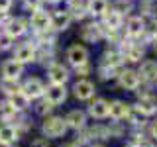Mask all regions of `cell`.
Returning a JSON list of instances; mask_svg holds the SVG:
<instances>
[{
    "label": "cell",
    "instance_id": "6da1fadb",
    "mask_svg": "<svg viewBox=\"0 0 157 147\" xmlns=\"http://www.w3.org/2000/svg\"><path fill=\"white\" fill-rule=\"evenodd\" d=\"M41 131L47 139H55V137H63L67 131V122L59 116H51V118H45L41 126Z\"/></svg>",
    "mask_w": 157,
    "mask_h": 147
},
{
    "label": "cell",
    "instance_id": "7a4b0ae2",
    "mask_svg": "<svg viewBox=\"0 0 157 147\" xmlns=\"http://www.w3.org/2000/svg\"><path fill=\"white\" fill-rule=\"evenodd\" d=\"M67 59H69V63H71V65H75V67L85 65V63L88 61V51H86V47L78 45V43L71 45V47H69V51H67Z\"/></svg>",
    "mask_w": 157,
    "mask_h": 147
},
{
    "label": "cell",
    "instance_id": "3957f363",
    "mask_svg": "<svg viewBox=\"0 0 157 147\" xmlns=\"http://www.w3.org/2000/svg\"><path fill=\"white\" fill-rule=\"evenodd\" d=\"M65 98H67V88H65V85H51L45 90V100L51 106L63 104V102H65Z\"/></svg>",
    "mask_w": 157,
    "mask_h": 147
},
{
    "label": "cell",
    "instance_id": "277c9868",
    "mask_svg": "<svg viewBox=\"0 0 157 147\" xmlns=\"http://www.w3.org/2000/svg\"><path fill=\"white\" fill-rule=\"evenodd\" d=\"M45 90H47V88L43 86V82L39 81V78H29L26 85L22 86V92L28 98H39L41 94H45Z\"/></svg>",
    "mask_w": 157,
    "mask_h": 147
},
{
    "label": "cell",
    "instance_id": "5b68a950",
    "mask_svg": "<svg viewBox=\"0 0 157 147\" xmlns=\"http://www.w3.org/2000/svg\"><path fill=\"white\" fill-rule=\"evenodd\" d=\"M22 71H24V67H22V63H18L16 59H12V61H6L2 65V75L6 81H18L20 75H22Z\"/></svg>",
    "mask_w": 157,
    "mask_h": 147
},
{
    "label": "cell",
    "instance_id": "8992f818",
    "mask_svg": "<svg viewBox=\"0 0 157 147\" xmlns=\"http://www.w3.org/2000/svg\"><path fill=\"white\" fill-rule=\"evenodd\" d=\"M88 114L92 118H96V120H102V118H108L110 116V102L108 100H94L88 108Z\"/></svg>",
    "mask_w": 157,
    "mask_h": 147
},
{
    "label": "cell",
    "instance_id": "52a82bcc",
    "mask_svg": "<svg viewBox=\"0 0 157 147\" xmlns=\"http://www.w3.org/2000/svg\"><path fill=\"white\" fill-rule=\"evenodd\" d=\"M47 75H49V81H51L53 85H65V81L69 78V73H67V69L63 67L61 63H53V65L49 67Z\"/></svg>",
    "mask_w": 157,
    "mask_h": 147
},
{
    "label": "cell",
    "instance_id": "ba28073f",
    "mask_svg": "<svg viewBox=\"0 0 157 147\" xmlns=\"http://www.w3.org/2000/svg\"><path fill=\"white\" fill-rule=\"evenodd\" d=\"M120 86L126 90H136L140 86V73L136 71H122L120 73Z\"/></svg>",
    "mask_w": 157,
    "mask_h": 147
},
{
    "label": "cell",
    "instance_id": "9c48e42d",
    "mask_svg": "<svg viewBox=\"0 0 157 147\" xmlns=\"http://www.w3.org/2000/svg\"><path fill=\"white\" fill-rule=\"evenodd\" d=\"M14 59H16L18 63H29V61H33L36 59V49H33L32 43H22L18 49H16V53H14Z\"/></svg>",
    "mask_w": 157,
    "mask_h": 147
},
{
    "label": "cell",
    "instance_id": "30bf717a",
    "mask_svg": "<svg viewBox=\"0 0 157 147\" xmlns=\"http://www.w3.org/2000/svg\"><path fill=\"white\" fill-rule=\"evenodd\" d=\"M75 96L78 100H88L94 96V85L90 81H78L75 85Z\"/></svg>",
    "mask_w": 157,
    "mask_h": 147
},
{
    "label": "cell",
    "instance_id": "8fae6325",
    "mask_svg": "<svg viewBox=\"0 0 157 147\" xmlns=\"http://www.w3.org/2000/svg\"><path fill=\"white\" fill-rule=\"evenodd\" d=\"M128 114H130V106L126 104V102L122 100H114L110 102V118L116 122L124 120V118H128Z\"/></svg>",
    "mask_w": 157,
    "mask_h": 147
},
{
    "label": "cell",
    "instance_id": "7c38bea8",
    "mask_svg": "<svg viewBox=\"0 0 157 147\" xmlns=\"http://www.w3.org/2000/svg\"><path fill=\"white\" fill-rule=\"evenodd\" d=\"M65 122H67V127L81 130V127H85L86 116H85V112H81V110H71V112L65 116Z\"/></svg>",
    "mask_w": 157,
    "mask_h": 147
},
{
    "label": "cell",
    "instance_id": "4fadbf2b",
    "mask_svg": "<svg viewBox=\"0 0 157 147\" xmlns=\"http://www.w3.org/2000/svg\"><path fill=\"white\" fill-rule=\"evenodd\" d=\"M32 26L36 28L37 32H45V29L51 26V16L45 14V12H41V10H37L32 16Z\"/></svg>",
    "mask_w": 157,
    "mask_h": 147
},
{
    "label": "cell",
    "instance_id": "5bb4252c",
    "mask_svg": "<svg viewBox=\"0 0 157 147\" xmlns=\"http://www.w3.org/2000/svg\"><path fill=\"white\" fill-rule=\"evenodd\" d=\"M100 36H102V29H100V26H96V24H86V26L82 28V32H81V37L85 39V41H88V43L98 41Z\"/></svg>",
    "mask_w": 157,
    "mask_h": 147
},
{
    "label": "cell",
    "instance_id": "9a60e30c",
    "mask_svg": "<svg viewBox=\"0 0 157 147\" xmlns=\"http://www.w3.org/2000/svg\"><path fill=\"white\" fill-rule=\"evenodd\" d=\"M26 20H22V18H16V20H10V22L6 24V33L10 37H18V36H22L24 32H26Z\"/></svg>",
    "mask_w": 157,
    "mask_h": 147
},
{
    "label": "cell",
    "instance_id": "2e32d148",
    "mask_svg": "<svg viewBox=\"0 0 157 147\" xmlns=\"http://www.w3.org/2000/svg\"><path fill=\"white\" fill-rule=\"evenodd\" d=\"M140 75L145 81H157V61H144L140 69Z\"/></svg>",
    "mask_w": 157,
    "mask_h": 147
},
{
    "label": "cell",
    "instance_id": "e0dca14e",
    "mask_svg": "<svg viewBox=\"0 0 157 147\" xmlns=\"http://www.w3.org/2000/svg\"><path fill=\"white\" fill-rule=\"evenodd\" d=\"M16 137H18V131L14 130L12 126H8V124L0 126V143L10 145L12 141H16Z\"/></svg>",
    "mask_w": 157,
    "mask_h": 147
},
{
    "label": "cell",
    "instance_id": "ac0fdd59",
    "mask_svg": "<svg viewBox=\"0 0 157 147\" xmlns=\"http://www.w3.org/2000/svg\"><path fill=\"white\" fill-rule=\"evenodd\" d=\"M69 24H71V14H67V12H57L51 18V26L55 29H67Z\"/></svg>",
    "mask_w": 157,
    "mask_h": 147
},
{
    "label": "cell",
    "instance_id": "d6986e66",
    "mask_svg": "<svg viewBox=\"0 0 157 147\" xmlns=\"http://www.w3.org/2000/svg\"><path fill=\"white\" fill-rule=\"evenodd\" d=\"M136 108H137V110H140L144 116H149V114H153V112L157 110V104H155L153 100H151L149 96H144L140 102H137V106H136Z\"/></svg>",
    "mask_w": 157,
    "mask_h": 147
},
{
    "label": "cell",
    "instance_id": "ffe728a7",
    "mask_svg": "<svg viewBox=\"0 0 157 147\" xmlns=\"http://www.w3.org/2000/svg\"><path fill=\"white\" fill-rule=\"evenodd\" d=\"M10 104L16 108V110H26L28 104H29V98L24 94L22 90H20V92H16V94L10 96Z\"/></svg>",
    "mask_w": 157,
    "mask_h": 147
},
{
    "label": "cell",
    "instance_id": "44dd1931",
    "mask_svg": "<svg viewBox=\"0 0 157 147\" xmlns=\"http://www.w3.org/2000/svg\"><path fill=\"white\" fill-rule=\"evenodd\" d=\"M106 10H108L106 0H90V4H88V12L94 14V16H104Z\"/></svg>",
    "mask_w": 157,
    "mask_h": 147
},
{
    "label": "cell",
    "instance_id": "7402d4cb",
    "mask_svg": "<svg viewBox=\"0 0 157 147\" xmlns=\"http://www.w3.org/2000/svg\"><path fill=\"white\" fill-rule=\"evenodd\" d=\"M144 32V20L141 18H130L128 20V33L130 36H140Z\"/></svg>",
    "mask_w": 157,
    "mask_h": 147
},
{
    "label": "cell",
    "instance_id": "603a6c76",
    "mask_svg": "<svg viewBox=\"0 0 157 147\" xmlns=\"http://www.w3.org/2000/svg\"><path fill=\"white\" fill-rule=\"evenodd\" d=\"M104 22H106V26H110V29H118L120 28V24H122V16L118 12H108L106 10V14H104Z\"/></svg>",
    "mask_w": 157,
    "mask_h": 147
},
{
    "label": "cell",
    "instance_id": "cb8c5ba5",
    "mask_svg": "<svg viewBox=\"0 0 157 147\" xmlns=\"http://www.w3.org/2000/svg\"><path fill=\"white\" fill-rule=\"evenodd\" d=\"M120 55L118 53H114V51H108V53H104V59H102V65L104 67H108V69H116L118 65H120Z\"/></svg>",
    "mask_w": 157,
    "mask_h": 147
},
{
    "label": "cell",
    "instance_id": "d4e9b609",
    "mask_svg": "<svg viewBox=\"0 0 157 147\" xmlns=\"http://www.w3.org/2000/svg\"><path fill=\"white\" fill-rule=\"evenodd\" d=\"M16 108H14L12 104H10V100H6V102H0V116L4 118V120H12L14 116H16Z\"/></svg>",
    "mask_w": 157,
    "mask_h": 147
},
{
    "label": "cell",
    "instance_id": "484cf974",
    "mask_svg": "<svg viewBox=\"0 0 157 147\" xmlns=\"http://www.w3.org/2000/svg\"><path fill=\"white\" fill-rule=\"evenodd\" d=\"M126 57H128V61H132V63L141 61V57H144V49H141L140 45H132V47H128Z\"/></svg>",
    "mask_w": 157,
    "mask_h": 147
},
{
    "label": "cell",
    "instance_id": "4316f807",
    "mask_svg": "<svg viewBox=\"0 0 157 147\" xmlns=\"http://www.w3.org/2000/svg\"><path fill=\"white\" fill-rule=\"evenodd\" d=\"M0 86H2V90L6 92L8 96H12V94H16V92L22 90V88L18 86V82H16V81H6V78L2 81V85H0Z\"/></svg>",
    "mask_w": 157,
    "mask_h": 147
},
{
    "label": "cell",
    "instance_id": "83f0119b",
    "mask_svg": "<svg viewBox=\"0 0 157 147\" xmlns=\"http://www.w3.org/2000/svg\"><path fill=\"white\" fill-rule=\"evenodd\" d=\"M71 12H73L75 18H82L85 16V6H82L81 2H77V0H73L71 2Z\"/></svg>",
    "mask_w": 157,
    "mask_h": 147
},
{
    "label": "cell",
    "instance_id": "f1b7e54d",
    "mask_svg": "<svg viewBox=\"0 0 157 147\" xmlns=\"http://www.w3.org/2000/svg\"><path fill=\"white\" fill-rule=\"evenodd\" d=\"M128 118H132V122H134V124H140V122H144V114H141L140 110H137V108H134V110H130V114H128Z\"/></svg>",
    "mask_w": 157,
    "mask_h": 147
},
{
    "label": "cell",
    "instance_id": "f546056e",
    "mask_svg": "<svg viewBox=\"0 0 157 147\" xmlns=\"http://www.w3.org/2000/svg\"><path fill=\"white\" fill-rule=\"evenodd\" d=\"M29 147H49V139L47 137H36V139L29 143Z\"/></svg>",
    "mask_w": 157,
    "mask_h": 147
},
{
    "label": "cell",
    "instance_id": "4dcf8cb0",
    "mask_svg": "<svg viewBox=\"0 0 157 147\" xmlns=\"http://www.w3.org/2000/svg\"><path fill=\"white\" fill-rule=\"evenodd\" d=\"M39 2H41V0H26V6L29 10H33V12H37V10H39Z\"/></svg>",
    "mask_w": 157,
    "mask_h": 147
},
{
    "label": "cell",
    "instance_id": "1f68e13d",
    "mask_svg": "<svg viewBox=\"0 0 157 147\" xmlns=\"http://www.w3.org/2000/svg\"><path fill=\"white\" fill-rule=\"evenodd\" d=\"M10 39H12V37H10L8 33H6V36H0V49H6L10 45Z\"/></svg>",
    "mask_w": 157,
    "mask_h": 147
},
{
    "label": "cell",
    "instance_id": "d6a6232c",
    "mask_svg": "<svg viewBox=\"0 0 157 147\" xmlns=\"http://www.w3.org/2000/svg\"><path fill=\"white\" fill-rule=\"evenodd\" d=\"M10 4H12V0H0V14L8 12V10H10Z\"/></svg>",
    "mask_w": 157,
    "mask_h": 147
},
{
    "label": "cell",
    "instance_id": "836d02e7",
    "mask_svg": "<svg viewBox=\"0 0 157 147\" xmlns=\"http://www.w3.org/2000/svg\"><path fill=\"white\" fill-rule=\"evenodd\" d=\"M151 137H153V139H157V120L151 122Z\"/></svg>",
    "mask_w": 157,
    "mask_h": 147
},
{
    "label": "cell",
    "instance_id": "e575fe53",
    "mask_svg": "<svg viewBox=\"0 0 157 147\" xmlns=\"http://www.w3.org/2000/svg\"><path fill=\"white\" fill-rule=\"evenodd\" d=\"M63 147H78V145H77V143H65Z\"/></svg>",
    "mask_w": 157,
    "mask_h": 147
},
{
    "label": "cell",
    "instance_id": "d590c367",
    "mask_svg": "<svg viewBox=\"0 0 157 147\" xmlns=\"http://www.w3.org/2000/svg\"><path fill=\"white\" fill-rule=\"evenodd\" d=\"M155 37H157V26H155Z\"/></svg>",
    "mask_w": 157,
    "mask_h": 147
},
{
    "label": "cell",
    "instance_id": "8d00e7d4",
    "mask_svg": "<svg viewBox=\"0 0 157 147\" xmlns=\"http://www.w3.org/2000/svg\"><path fill=\"white\" fill-rule=\"evenodd\" d=\"M92 147H102V145H92Z\"/></svg>",
    "mask_w": 157,
    "mask_h": 147
},
{
    "label": "cell",
    "instance_id": "74e56055",
    "mask_svg": "<svg viewBox=\"0 0 157 147\" xmlns=\"http://www.w3.org/2000/svg\"><path fill=\"white\" fill-rule=\"evenodd\" d=\"M49 2H57V0H49Z\"/></svg>",
    "mask_w": 157,
    "mask_h": 147
}]
</instances>
